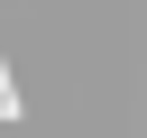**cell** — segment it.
Returning <instances> with one entry per match:
<instances>
[{
    "label": "cell",
    "instance_id": "6da1fadb",
    "mask_svg": "<svg viewBox=\"0 0 147 138\" xmlns=\"http://www.w3.org/2000/svg\"><path fill=\"white\" fill-rule=\"evenodd\" d=\"M0 120H28V101H18V74H9V55H0Z\"/></svg>",
    "mask_w": 147,
    "mask_h": 138
}]
</instances>
